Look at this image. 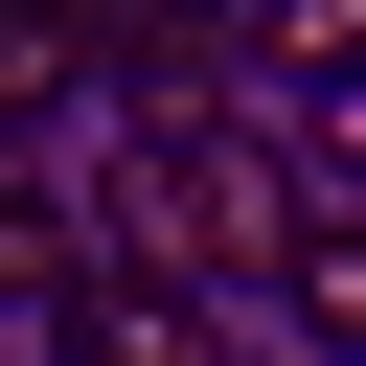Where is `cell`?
<instances>
[{"instance_id":"obj_4","label":"cell","mask_w":366,"mask_h":366,"mask_svg":"<svg viewBox=\"0 0 366 366\" xmlns=\"http://www.w3.org/2000/svg\"><path fill=\"white\" fill-rule=\"evenodd\" d=\"M69 92H92V23L69 0H0V114H69Z\"/></svg>"},{"instance_id":"obj_2","label":"cell","mask_w":366,"mask_h":366,"mask_svg":"<svg viewBox=\"0 0 366 366\" xmlns=\"http://www.w3.org/2000/svg\"><path fill=\"white\" fill-rule=\"evenodd\" d=\"M46 366H229V320H206V274H160V252H92V274L46 297Z\"/></svg>"},{"instance_id":"obj_3","label":"cell","mask_w":366,"mask_h":366,"mask_svg":"<svg viewBox=\"0 0 366 366\" xmlns=\"http://www.w3.org/2000/svg\"><path fill=\"white\" fill-rule=\"evenodd\" d=\"M274 320H297L320 366H366V206H320V229L274 252Z\"/></svg>"},{"instance_id":"obj_6","label":"cell","mask_w":366,"mask_h":366,"mask_svg":"<svg viewBox=\"0 0 366 366\" xmlns=\"http://www.w3.org/2000/svg\"><path fill=\"white\" fill-rule=\"evenodd\" d=\"M297 114H320V160H343V183H366V69H343V92H297Z\"/></svg>"},{"instance_id":"obj_1","label":"cell","mask_w":366,"mask_h":366,"mask_svg":"<svg viewBox=\"0 0 366 366\" xmlns=\"http://www.w3.org/2000/svg\"><path fill=\"white\" fill-rule=\"evenodd\" d=\"M297 229H320V183H297L274 137H229V114H206V137H137V252H160V274H274Z\"/></svg>"},{"instance_id":"obj_5","label":"cell","mask_w":366,"mask_h":366,"mask_svg":"<svg viewBox=\"0 0 366 366\" xmlns=\"http://www.w3.org/2000/svg\"><path fill=\"white\" fill-rule=\"evenodd\" d=\"M69 274H92V229H69V206H46V183H0V320H46V297H69Z\"/></svg>"}]
</instances>
